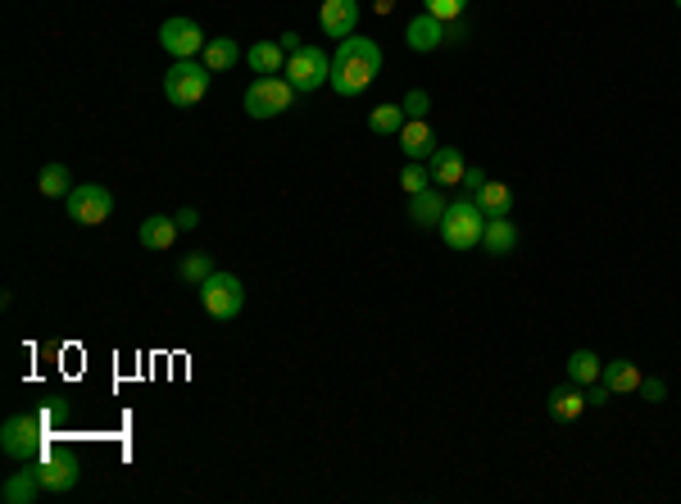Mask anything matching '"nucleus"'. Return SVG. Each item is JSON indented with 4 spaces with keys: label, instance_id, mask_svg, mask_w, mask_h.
<instances>
[{
    "label": "nucleus",
    "instance_id": "1",
    "mask_svg": "<svg viewBox=\"0 0 681 504\" xmlns=\"http://www.w3.org/2000/svg\"><path fill=\"white\" fill-rule=\"evenodd\" d=\"M382 73V46L373 37H346L332 55V91L336 96H359L368 82Z\"/></svg>",
    "mask_w": 681,
    "mask_h": 504
},
{
    "label": "nucleus",
    "instance_id": "2",
    "mask_svg": "<svg viewBox=\"0 0 681 504\" xmlns=\"http://www.w3.org/2000/svg\"><path fill=\"white\" fill-rule=\"evenodd\" d=\"M436 228H441V241L450 250H473V246H482L486 214H482V205H477L473 196H459V200L445 205V218L436 223Z\"/></svg>",
    "mask_w": 681,
    "mask_h": 504
},
{
    "label": "nucleus",
    "instance_id": "3",
    "mask_svg": "<svg viewBox=\"0 0 681 504\" xmlns=\"http://www.w3.org/2000/svg\"><path fill=\"white\" fill-rule=\"evenodd\" d=\"M0 450L14 464H37L46 450V418L41 414H14L10 423L0 427Z\"/></svg>",
    "mask_w": 681,
    "mask_h": 504
},
{
    "label": "nucleus",
    "instance_id": "4",
    "mask_svg": "<svg viewBox=\"0 0 681 504\" xmlns=\"http://www.w3.org/2000/svg\"><path fill=\"white\" fill-rule=\"evenodd\" d=\"M200 309H205L209 318H237L241 309H246V282H241L237 273H209L205 282H200Z\"/></svg>",
    "mask_w": 681,
    "mask_h": 504
},
{
    "label": "nucleus",
    "instance_id": "5",
    "mask_svg": "<svg viewBox=\"0 0 681 504\" xmlns=\"http://www.w3.org/2000/svg\"><path fill=\"white\" fill-rule=\"evenodd\" d=\"M209 78H214V69L209 64H196V60H173V69L164 73V96L173 100V105H200V100L209 96Z\"/></svg>",
    "mask_w": 681,
    "mask_h": 504
},
{
    "label": "nucleus",
    "instance_id": "6",
    "mask_svg": "<svg viewBox=\"0 0 681 504\" xmlns=\"http://www.w3.org/2000/svg\"><path fill=\"white\" fill-rule=\"evenodd\" d=\"M291 100H296V87L287 78H277V73H264L246 87V114L250 119H277V114H287Z\"/></svg>",
    "mask_w": 681,
    "mask_h": 504
},
{
    "label": "nucleus",
    "instance_id": "7",
    "mask_svg": "<svg viewBox=\"0 0 681 504\" xmlns=\"http://www.w3.org/2000/svg\"><path fill=\"white\" fill-rule=\"evenodd\" d=\"M282 78L296 91H318L323 82H332V60L318 46H300L296 55H287V73Z\"/></svg>",
    "mask_w": 681,
    "mask_h": 504
},
{
    "label": "nucleus",
    "instance_id": "8",
    "mask_svg": "<svg viewBox=\"0 0 681 504\" xmlns=\"http://www.w3.org/2000/svg\"><path fill=\"white\" fill-rule=\"evenodd\" d=\"M114 214V196H109L100 182H87V187H73L69 191V218L82 223V228H96Z\"/></svg>",
    "mask_w": 681,
    "mask_h": 504
},
{
    "label": "nucleus",
    "instance_id": "9",
    "mask_svg": "<svg viewBox=\"0 0 681 504\" xmlns=\"http://www.w3.org/2000/svg\"><path fill=\"white\" fill-rule=\"evenodd\" d=\"M159 46H164L173 60H196L200 50H205V32L191 19H168L164 28H159Z\"/></svg>",
    "mask_w": 681,
    "mask_h": 504
},
{
    "label": "nucleus",
    "instance_id": "10",
    "mask_svg": "<svg viewBox=\"0 0 681 504\" xmlns=\"http://www.w3.org/2000/svg\"><path fill=\"white\" fill-rule=\"evenodd\" d=\"M32 468H37L41 486H46V491H55V495L73 491V486H78V477H82V464L73 455H46V459H37Z\"/></svg>",
    "mask_w": 681,
    "mask_h": 504
},
{
    "label": "nucleus",
    "instance_id": "11",
    "mask_svg": "<svg viewBox=\"0 0 681 504\" xmlns=\"http://www.w3.org/2000/svg\"><path fill=\"white\" fill-rule=\"evenodd\" d=\"M318 23H323L327 37H355V23H359V0H323L318 10Z\"/></svg>",
    "mask_w": 681,
    "mask_h": 504
},
{
    "label": "nucleus",
    "instance_id": "12",
    "mask_svg": "<svg viewBox=\"0 0 681 504\" xmlns=\"http://www.w3.org/2000/svg\"><path fill=\"white\" fill-rule=\"evenodd\" d=\"M545 409H550L554 418H559V423H577V418L586 414V391L577 382H568V386H554L550 396H545Z\"/></svg>",
    "mask_w": 681,
    "mask_h": 504
},
{
    "label": "nucleus",
    "instance_id": "13",
    "mask_svg": "<svg viewBox=\"0 0 681 504\" xmlns=\"http://www.w3.org/2000/svg\"><path fill=\"white\" fill-rule=\"evenodd\" d=\"M427 168H432V182H436V187H464L468 164H464V155H459L454 146H436V155L427 159Z\"/></svg>",
    "mask_w": 681,
    "mask_h": 504
},
{
    "label": "nucleus",
    "instance_id": "14",
    "mask_svg": "<svg viewBox=\"0 0 681 504\" xmlns=\"http://www.w3.org/2000/svg\"><path fill=\"white\" fill-rule=\"evenodd\" d=\"M400 150H405L409 159H418V164H427V159L436 155V132L427 128V119H409L405 128H400Z\"/></svg>",
    "mask_w": 681,
    "mask_h": 504
},
{
    "label": "nucleus",
    "instance_id": "15",
    "mask_svg": "<svg viewBox=\"0 0 681 504\" xmlns=\"http://www.w3.org/2000/svg\"><path fill=\"white\" fill-rule=\"evenodd\" d=\"M178 218L173 214H150L146 223H141V232H137V241L146 250H173V241H178Z\"/></svg>",
    "mask_w": 681,
    "mask_h": 504
},
{
    "label": "nucleus",
    "instance_id": "16",
    "mask_svg": "<svg viewBox=\"0 0 681 504\" xmlns=\"http://www.w3.org/2000/svg\"><path fill=\"white\" fill-rule=\"evenodd\" d=\"M473 200L482 205V214H486V218H509V214H514V191H509V182L486 178L482 187L473 191Z\"/></svg>",
    "mask_w": 681,
    "mask_h": 504
},
{
    "label": "nucleus",
    "instance_id": "17",
    "mask_svg": "<svg viewBox=\"0 0 681 504\" xmlns=\"http://www.w3.org/2000/svg\"><path fill=\"white\" fill-rule=\"evenodd\" d=\"M445 205H450V200H445L441 191H432V187L414 191V196H409V218H414V228H436V223L445 218Z\"/></svg>",
    "mask_w": 681,
    "mask_h": 504
},
{
    "label": "nucleus",
    "instance_id": "18",
    "mask_svg": "<svg viewBox=\"0 0 681 504\" xmlns=\"http://www.w3.org/2000/svg\"><path fill=\"white\" fill-rule=\"evenodd\" d=\"M41 491H46V486H41L37 468L23 464V473H10V477H5V486H0V500H5V504H32Z\"/></svg>",
    "mask_w": 681,
    "mask_h": 504
},
{
    "label": "nucleus",
    "instance_id": "19",
    "mask_svg": "<svg viewBox=\"0 0 681 504\" xmlns=\"http://www.w3.org/2000/svg\"><path fill=\"white\" fill-rule=\"evenodd\" d=\"M405 41H409V50H441L450 37H445V23L432 19V14L423 10V14H418V19L405 28Z\"/></svg>",
    "mask_w": 681,
    "mask_h": 504
},
{
    "label": "nucleus",
    "instance_id": "20",
    "mask_svg": "<svg viewBox=\"0 0 681 504\" xmlns=\"http://www.w3.org/2000/svg\"><path fill=\"white\" fill-rule=\"evenodd\" d=\"M482 246H486V255H495V259L514 255V246H518V228H514V218H486Z\"/></svg>",
    "mask_w": 681,
    "mask_h": 504
},
{
    "label": "nucleus",
    "instance_id": "21",
    "mask_svg": "<svg viewBox=\"0 0 681 504\" xmlns=\"http://www.w3.org/2000/svg\"><path fill=\"white\" fill-rule=\"evenodd\" d=\"M600 382L609 386L613 396H627V391H641V368L632 364V359H609L600 373Z\"/></svg>",
    "mask_w": 681,
    "mask_h": 504
},
{
    "label": "nucleus",
    "instance_id": "22",
    "mask_svg": "<svg viewBox=\"0 0 681 504\" xmlns=\"http://www.w3.org/2000/svg\"><path fill=\"white\" fill-rule=\"evenodd\" d=\"M237 60H241V46H237L232 37H209V41H205V50H200V64H209L214 73L232 69Z\"/></svg>",
    "mask_w": 681,
    "mask_h": 504
},
{
    "label": "nucleus",
    "instance_id": "23",
    "mask_svg": "<svg viewBox=\"0 0 681 504\" xmlns=\"http://www.w3.org/2000/svg\"><path fill=\"white\" fill-rule=\"evenodd\" d=\"M409 123V114H405V105H377L373 114H368V132H377V137H400V128Z\"/></svg>",
    "mask_w": 681,
    "mask_h": 504
},
{
    "label": "nucleus",
    "instance_id": "24",
    "mask_svg": "<svg viewBox=\"0 0 681 504\" xmlns=\"http://www.w3.org/2000/svg\"><path fill=\"white\" fill-rule=\"evenodd\" d=\"M600 373H604V359L595 355V350H573V355H568V382L591 386V382H600Z\"/></svg>",
    "mask_w": 681,
    "mask_h": 504
},
{
    "label": "nucleus",
    "instance_id": "25",
    "mask_svg": "<svg viewBox=\"0 0 681 504\" xmlns=\"http://www.w3.org/2000/svg\"><path fill=\"white\" fill-rule=\"evenodd\" d=\"M282 60H287V50L277 46V41H255V46L246 50V64L264 78V73H282Z\"/></svg>",
    "mask_w": 681,
    "mask_h": 504
},
{
    "label": "nucleus",
    "instance_id": "26",
    "mask_svg": "<svg viewBox=\"0 0 681 504\" xmlns=\"http://www.w3.org/2000/svg\"><path fill=\"white\" fill-rule=\"evenodd\" d=\"M37 187H41V196H69V191H73L69 168H64V164H46L37 173Z\"/></svg>",
    "mask_w": 681,
    "mask_h": 504
},
{
    "label": "nucleus",
    "instance_id": "27",
    "mask_svg": "<svg viewBox=\"0 0 681 504\" xmlns=\"http://www.w3.org/2000/svg\"><path fill=\"white\" fill-rule=\"evenodd\" d=\"M178 273H182V282H191V287H200L209 273H214V259L205 255V250H196V255H187L178 264Z\"/></svg>",
    "mask_w": 681,
    "mask_h": 504
},
{
    "label": "nucleus",
    "instance_id": "28",
    "mask_svg": "<svg viewBox=\"0 0 681 504\" xmlns=\"http://www.w3.org/2000/svg\"><path fill=\"white\" fill-rule=\"evenodd\" d=\"M427 178H432V168L418 164V159H409V164L400 168V187H405L409 196H414V191H423V187H427Z\"/></svg>",
    "mask_w": 681,
    "mask_h": 504
},
{
    "label": "nucleus",
    "instance_id": "29",
    "mask_svg": "<svg viewBox=\"0 0 681 504\" xmlns=\"http://www.w3.org/2000/svg\"><path fill=\"white\" fill-rule=\"evenodd\" d=\"M464 5H468V0H423V10L432 14V19H441V23L459 19V14H464Z\"/></svg>",
    "mask_w": 681,
    "mask_h": 504
},
{
    "label": "nucleus",
    "instance_id": "30",
    "mask_svg": "<svg viewBox=\"0 0 681 504\" xmlns=\"http://www.w3.org/2000/svg\"><path fill=\"white\" fill-rule=\"evenodd\" d=\"M400 105H405V114H409V119H427V109H432V96L414 87L405 100H400Z\"/></svg>",
    "mask_w": 681,
    "mask_h": 504
},
{
    "label": "nucleus",
    "instance_id": "31",
    "mask_svg": "<svg viewBox=\"0 0 681 504\" xmlns=\"http://www.w3.org/2000/svg\"><path fill=\"white\" fill-rule=\"evenodd\" d=\"M641 391H645V400H650V405H659V400L668 396V386H663L659 377H641Z\"/></svg>",
    "mask_w": 681,
    "mask_h": 504
},
{
    "label": "nucleus",
    "instance_id": "32",
    "mask_svg": "<svg viewBox=\"0 0 681 504\" xmlns=\"http://www.w3.org/2000/svg\"><path fill=\"white\" fill-rule=\"evenodd\" d=\"M609 396H613V391H609L604 382H591V386H586V405H609Z\"/></svg>",
    "mask_w": 681,
    "mask_h": 504
},
{
    "label": "nucleus",
    "instance_id": "33",
    "mask_svg": "<svg viewBox=\"0 0 681 504\" xmlns=\"http://www.w3.org/2000/svg\"><path fill=\"white\" fill-rule=\"evenodd\" d=\"M173 218H178V228H182V232L200 228V214H196V209H178V214H173Z\"/></svg>",
    "mask_w": 681,
    "mask_h": 504
},
{
    "label": "nucleus",
    "instance_id": "34",
    "mask_svg": "<svg viewBox=\"0 0 681 504\" xmlns=\"http://www.w3.org/2000/svg\"><path fill=\"white\" fill-rule=\"evenodd\" d=\"M482 182H486V173H482V168H468V173H464V191H468V196H473V191L482 187Z\"/></svg>",
    "mask_w": 681,
    "mask_h": 504
},
{
    "label": "nucleus",
    "instance_id": "35",
    "mask_svg": "<svg viewBox=\"0 0 681 504\" xmlns=\"http://www.w3.org/2000/svg\"><path fill=\"white\" fill-rule=\"evenodd\" d=\"M277 46L287 50V55H296V50H300V46H305V41H300V37H296V32H282V41H277Z\"/></svg>",
    "mask_w": 681,
    "mask_h": 504
},
{
    "label": "nucleus",
    "instance_id": "36",
    "mask_svg": "<svg viewBox=\"0 0 681 504\" xmlns=\"http://www.w3.org/2000/svg\"><path fill=\"white\" fill-rule=\"evenodd\" d=\"M391 5H395V0H377V10H382V14H391Z\"/></svg>",
    "mask_w": 681,
    "mask_h": 504
},
{
    "label": "nucleus",
    "instance_id": "37",
    "mask_svg": "<svg viewBox=\"0 0 681 504\" xmlns=\"http://www.w3.org/2000/svg\"><path fill=\"white\" fill-rule=\"evenodd\" d=\"M677 10H681V0H677Z\"/></svg>",
    "mask_w": 681,
    "mask_h": 504
}]
</instances>
